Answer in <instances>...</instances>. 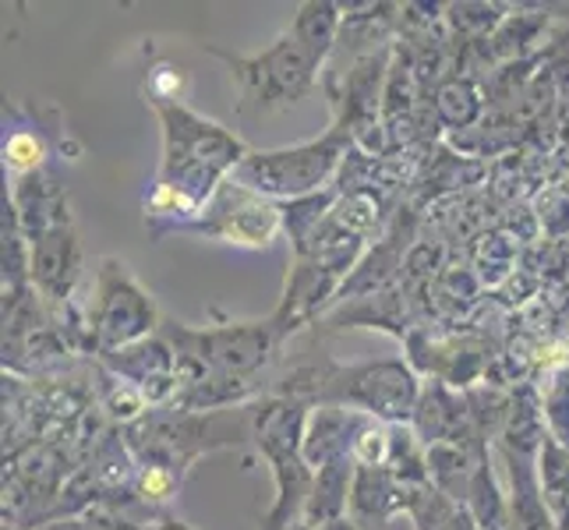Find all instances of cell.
Segmentation results:
<instances>
[{
  "instance_id": "cell-1",
  "label": "cell",
  "mask_w": 569,
  "mask_h": 530,
  "mask_svg": "<svg viewBox=\"0 0 569 530\" xmlns=\"http://www.w3.org/2000/svg\"><path fill=\"white\" fill-rule=\"evenodd\" d=\"M149 103L163 124V160L156 173L149 216L152 220L194 216L244 163L248 149L238 134L188 110L178 96H149Z\"/></svg>"
},
{
  "instance_id": "cell-2",
  "label": "cell",
  "mask_w": 569,
  "mask_h": 530,
  "mask_svg": "<svg viewBox=\"0 0 569 530\" xmlns=\"http://www.w3.org/2000/svg\"><path fill=\"white\" fill-rule=\"evenodd\" d=\"M277 397L301 400L308 407H347L382 424L415 421L421 403V386L403 361L371 364H301L280 382Z\"/></svg>"
},
{
  "instance_id": "cell-3",
  "label": "cell",
  "mask_w": 569,
  "mask_h": 530,
  "mask_svg": "<svg viewBox=\"0 0 569 530\" xmlns=\"http://www.w3.org/2000/svg\"><path fill=\"white\" fill-rule=\"evenodd\" d=\"M308 403L290 397H269L259 407H251V439L259 453L272 467L277 481V502L262 530H298L305 506L316 488V470L305 460V424H308Z\"/></svg>"
},
{
  "instance_id": "cell-4",
  "label": "cell",
  "mask_w": 569,
  "mask_h": 530,
  "mask_svg": "<svg viewBox=\"0 0 569 530\" xmlns=\"http://www.w3.org/2000/svg\"><path fill=\"white\" fill-rule=\"evenodd\" d=\"M290 332L277 322H227L212 329H188L184 322H163V340L178 353V371L188 368V386L199 379L244 382L262 371Z\"/></svg>"
},
{
  "instance_id": "cell-5",
  "label": "cell",
  "mask_w": 569,
  "mask_h": 530,
  "mask_svg": "<svg viewBox=\"0 0 569 530\" xmlns=\"http://www.w3.org/2000/svg\"><path fill=\"white\" fill-rule=\"evenodd\" d=\"M206 50L230 68L233 86L241 92V110H254V113L283 110L305 100L316 89L319 68L326 64L293 29H287L277 43H269L262 53L251 57L230 53L220 47H206Z\"/></svg>"
},
{
  "instance_id": "cell-6",
  "label": "cell",
  "mask_w": 569,
  "mask_h": 530,
  "mask_svg": "<svg viewBox=\"0 0 569 530\" xmlns=\"http://www.w3.org/2000/svg\"><path fill=\"white\" fill-rule=\"evenodd\" d=\"M350 128L347 121H337L322 139H311L301 146H287V149H269V152H248L244 163L233 170V181L266 194V199H305V194H316L332 170L340 167L347 142H350Z\"/></svg>"
},
{
  "instance_id": "cell-7",
  "label": "cell",
  "mask_w": 569,
  "mask_h": 530,
  "mask_svg": "<svg viewBox=\"0 0 569 530\" xmlns=\"http://www.w3.org/2000/svg\"><path fill=\"white\" fill-rule=\"evenodd\" d=\"M156 322H160L156 301L139 287L128 266L117 259H103L100 272H96V298H92V332L100 353H113L149 340Z\"/></svg>"
},
{
  "instance_id": "cell-8",
  "label": "cell",
  "mask_w": 569,
  "mask_h": 530,
  "mask_svg": "<svg viewBox=\"0 0 569 530\" xmlns=\"http://www.w3.org/2000/svg\"><path fill=\"white\" fill-rule=\"evenodd\" d=\"M202 212L206 216L199 223H191V230H199L216 241H227V244H244V248H269L283 220V212L272 206L266 194L238 184L233 177L212 194V202Z\"/></svg>"
},
{
  "instance_id": "cell-9",
  "label": "cell",
  "mask_w": 569,
  "mask_h": 530,
  "mask_svg": "<svg viewBox=\"0 0 569 530\" xmlns=\"http://www.w3.org/2000/svg\"><path fill=\"white\" fill-rule=\"evenodd\" d=\"M78 272H82V244L71 223H57L29 241V280L47 301H68Z\"/></svg>"
},
{
  "instance_id": "cell-10",
  "label": "cell",
  "mask_w": 569,
  "mask_h": 530,
  "mask_svg": "<svg viewBox=\"0 0 569 530\" xmlns=\"http://www.w3.org/2000/svg\"><path fill=\"white\" fill-rule=\"evenodd\" d=\"M371 424L358 410L347 407H311L305 424V460L311 467H326L337 457L355 453V442L365 436Z\"/></svg>"
},
{
  "instance_id": "cell-11",
  "label": "cell",
  "mask_w": 569,
  "mask_h": 530,
  "mask_svg": "<svg viewBox=\"0 0 569 530\" xmlns=\"http://www.w3.org/2000/svg\"><path fill=\"white\" fill-rule=\"evenodd\" d=\"M355 474H358L355 457H337L326 467H319L316 488H311V499H308L305 517H301V527L319 530V527L347 520V506H350V496H355Z\"/></svg>"
},
{
  "instance_id": "cell-12",
  "label": "cell",
  "mask_w": 569,
  "mask_h": 530,
  "mask_svg": "<svg viewBox=\"0 0 569 530\" xmlns=\"http://www.w3.org/2000/svg\"><path fill=\"white\" fill-rule=\"evenodd\" d=\"M415 428L418 436L436 446V442H470L475 436V410H467V403L460 397H449L442 386L425 389L418 414H415Z\"/></svg>"
},
{
  "instance_id": "cell-13",
  "label": "cell",
  "mask_w": 569,
  "mask_h": 530,
  "mask_svg": "<svg viewBox=\"0 0 569 530\" xmlns=\"http://www.w3.org/2000/svg\"><path fill=\"white\" fill-rule=\"evenodd\" d=\"M290 29L326 61L332 43H337V32H340V8L329 4V0H308V4H301L298 14H293Z\"/></svg>"
},
{
  "instance_id": "cell-14",
  "label": "cell",
  "mask_w": 569,
  "mask_h": 530,
  "mask_svg": "<svg viewBox=\"0 0 569 530\" xmlns=\"http://www.w3.org/2000/svg\"><path fill=\"white\" fill-rule=\"evenodd\" d=\"M538 474H541V492L548 502L569 513V446L556 436H545L538 449Z\"/></svg>"
},
{
  "instance_id": "cell-15",
  "label": "cell",
  "mask_w": 569,
  "mask_h": 530,
  "mask_svg": "<svg viewBox=\"0 0 569 530\" xmlns=\"http://www.w3.org/2000/svg\"><path fill=\"white\" fill-rule=\"evenodd\" d=\"M545 414H548V436H556L559 442L569 446V368H562L556 382L548 386V403H545Z\"/></svg>"
},
{
  "instance_id": "cell-16",
  "label": "cell",
  "mask_w": 569,
  "mask_h": 530,
  "mask_svg": "<svg viewBox=\"0 0 569 530\" xmlns=\"http://www.w3.org/2000/svg\"><path fill=\"white\" fill-rule=\"evenodd\" d=\"M4 163L18 173H32L39 163H43V142L36 139V134L29 131H18L11 134V139L4 142Z\"/></svg>"
},
{
  "instance_id": "cell-17",
  "label": "cell",
  "mask_w": 569,
  "mask_h": 530,
  "mask_svg": "<svg viewBox=\"0 0 569 530\" xmlns=\"http://www.w3.org/2000/svg\"><path fill=\"white\" fill-rule=\"evenodd\" d=\"M181 484V474H173L170 467H156V463H149L146 470H142V478H139V492H142V499H149V502H163V499H170L173 496V488Z\"/></svg>"
},
{
  "instance_id": "cell-18",
  "label": "cell",
  "mask_w": 569,
  "mask_h": 530,
  "mask_svg": "<svg viewBox=\"0 0 569 530\" xmlns=\"http://www.w3.org/2000/svg\"><path fill=\"white\" fill-rule=\"evenodd\" d=\"M43 530H92L86 517H71V520H57V523H47Z\"/></svg>"
},
{
  "instance_id": "cell-19",
  "label": "cell",
  "mask_w": 569,
  "mask_h": 530,
  "mask_svg": "<svg viewBox=\"0 0 569 530\" xmlns=\"http://www.w3.org/2000/svg\"><path fill=\"white\" fill-rule=\"evenodd\" d=\"M152 530H194V527H188V523H181V520H160Z\"/></svg>"
},
{
  "instance_id": "cell-20",
  "label": "cell",
  "mask_w": 569,
  "mask_h": 530,
  "mask_svg": "<svg viewBox=\"0 0 569 530\" xmlns=\"http://www.w3.org/2000/svg\"><path fill=\"white\" fill-rule=\"evenodd\" d=\"M298 530H308V527H298ZM319 530H358V523L355 520H340V523H329V527H319Z\"/></svg>"
},
{
  "instance_id": "cell-21",
  "label": "cell",
  "mask_w": 569,
  "mask_h": 530,
  "mask_svg": "<svg viewBox=\"0 0 569 530\" xmlns=\"http://www.w3.org/2000/svg\"><path fill=\"white\" fill-rule=\"evenodd\" d=\"M559 530H569V513H566V517L559 520Z\"/></svg>"
},
{
  "instance_id": "cell-22",
  "label": "cell",
  "mask_w": 569,
  "mask_h": 530,
  "mask_svg": "<svg viewBox=\"0 0 569 530\" xmlns=\"http://www.w3.org/2000/svg\"><path fill=\"white\" fill-rule=\"evenodd\" d=\"M4 530H22V527H14V523H4Z\"/></svg>"
}]
</instances>
